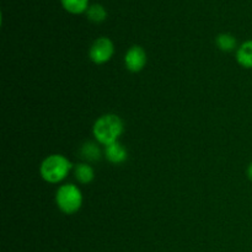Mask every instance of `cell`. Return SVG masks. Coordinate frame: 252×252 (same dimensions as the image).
Segmentation results:
<instances>
[{
	"instance_id": "obj_1",
	"label": "cell",
	"mask_w": 252,
	"mask_h": 252,
	"mask_svg": "<svg viewBox=\"0 0 252 252\" xmlns=\"http://www.w3.org/2000/svg\"><path fill=\"white\" fill-rule=\"evenodd\" d=\"M125 132V123L122 118L113 113H107L95 121L93 134L95 139L102 145H110L118 142V138Z\"/></svg>"
},
{
	"instance_id": "obj_2",
	"label": "cell",
	"mask_w": 252,
	"mask_h": 252,
	"mask_svg": "<svg viewBox=\"0 0 252 252\" xmlns=\"http://www.w3.org/2000/svg\"><path fill=\"white\" fill-rule=\"evenodd\" d=\"M71 170V162L64 155L52 154L42 161L39 166L41 177L48 184H59Z\"/></svg>"
},
{
	"instance_id": "obj_3",
	"label": "cell",
	"mask_w": 252,
	"mask_h": 252,
	"mask_svg": "<svg viewBox=\"0 0 252 252\" xmlns=\"http://www.w3.org/2000/svg\"><path fill=\"white\" fill-rule=\"evenodd\" d=\"M56 203L62 213L71 216L76 213L83 206V193L75 185H63L57 189Z\"/></svg>"
},
{
	"instance_id": "obj_4",
	"label": "cell",
	"mask_w": 252,
	"mask_h": 252,
	"mask_svg": "<svg viewBox=\"0 0 252 252\" xmlns=\"http://www.w3.org/2000/svg\"><path fill=\"white\" fill-rule=\"evenodd\" d=\"M113 53H115V46H113V42L107 37L96 38L89 49V57L91 62L98 65L111 61Z\"/></svg>"
},
{
	"instance_id": "obj_5",
	"label": "cell",
	"mask_w": 252,
	"mask_h": 252,
	"mask_svg": "<svg viewBox=\"0 0 252 252\" xmlns=\"http://www.w3.org/2000/svg\"><path fill=\"white\" fill-rule=\"evenodd\" d=\"M148 56L144 48L140 46H132L125 56V65L132 73H139L147 65Z\"/></svg>"
},
{
	"instance_id": "obj_6",
	"label": "cell",
	"mask_w": 252,
	"mask_h": 252,
	"mask_svg": "<svg viewBox=\"0 0 252 252\" xmlns=\"http://www.w3.org/2000/svg\"><path fill=\"white\" fill-rule=\"evenodd\" d=\"M103 153H105V158L111 164H122L128 159L127 149L120 142H115L110 145H106Z\"/></svg>"
},
{
	"instance_id": "obj_7",
	"label": "cell",
	"mask_w": 252,
	"mask_h": 252,
	"mask_svg": "<svg viewBox=\"0 0 252 252\" xmlns=\"http://www.w3.org/2000/svg\"><path fill=\"white\" fill-rule=\"evenodd\" d=\"M236 62L243 68L252 69V39L241 44L236 51Z\"/></svg>"
},
{
	"instance_id": "obj_8",
	"label": "cell",
	"mask_w": 252,
	"mask_h": 252,
	"mask_svg": "<svg viewBox=\"0 0 252 252\" xmlns=\"http://www.w3.org/2000/svg\"><path fill=\"white\" fill-rule=\"evenodd\" d=\"M74 175H75L76 181L83 185H89L95 179V171L88 162H81L75 165L74 167Z\"/></svg>"
},
{
	"instance_id": "obj_9",
	"label": "cell",
	"mask_w": 252,
	"mask_h": 252,
	"mask_svg": "<svg viewBox=\"0 0 252 252\" xmlns=\"http://www.w3.org/2000/svg\"><path fill=\"white\" fill-rule=\"evenodd\" d=\"M80 155L86 161L95 162L101 159V150L94 142H85L80 148Z\"/></svg>"
},
{
	"instance_id": "obj_10",
	"label": "cell",
	"mask_w": 252,
	"mask_h": 252,
	"mask_svg": "<svg viewBox=\"0 0 252 252\" xmlns=\"http://www.w3.org/2000/svg\"><path fill=\"white\" fill-rule=\"evenodd\" d=\"M216 44L220 51L233 52L238 46V41L231 33H220L217 36Z\"/></svg>"
},
{
	"instance_id": "obj_11",
	"label": "cell",
	"mask_w": 252,
	"mask_h": 252,
	"mask_svg": "<svg viewBox=\"0 0 252 252\" xmlns=\"http://www.w3.org/2000/svg\"><path fill=\"white\" fill-rule=\"evenodd\" d=\"M86 16L94 24H101L107 17V11L101 4H93L86 10Z\"/></svg>"
},
{
	"instance_id": "obj_12",
	"label": "cell",
	"mask_w": 252,
	"mask_h": 252,
	"mask_svg": "<svg viewBox=\"0 0 252 252\" xmlns=\"http://www.w3.org/2000/svg\"><path fill=\"white\" fill-rule=\"evenodd\" d=\"M61 2L66 11L74 15L86 12L89 7V0H61Z\"/></svg>"
},
{
	"instance_id": "obj_13",
	"label": "cell",
	"mask_w": 252,
	"mask_h": 252,
	"mask_svg": "<svg viewBox=\"0 0 252 252\" xmlns=\"http://www.w3.org/2000/svg\"><path fill=\"white\" fill-rule=\"evenodd\" d=\"M248 177L250 179V181H252V162L248 167Z\"/></svg>"
}]
</instances>
